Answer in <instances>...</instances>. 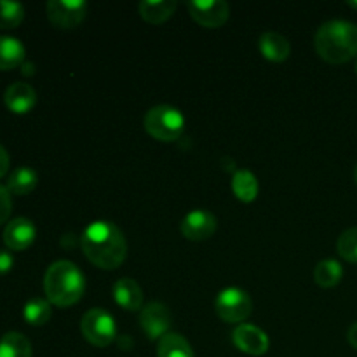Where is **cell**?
<instances>
[{"mask_svg":"<svg viewBox=\"0 0 357 357\" xmlns=\"http://www.w3.org/2000/svg\"><path fill=\"white\" fill-rule=\"evenodd\" d=\"M192 20L204 28H220L230 16L229 3L223 0H190L187 3Z\"/></svg>","mask_w":357,"mask_h":357,"instance_id":"cell-8","label":"cell"},{"mask_svg":"<svg viewBox=\"0 0 357 357\" xmlns=\"http://www.w3.org/2000/svg\"><path fill=\"white\" fill-rule=\"evenodd\" d=\"M356 73H357V58H356Z\"/></svg>","mask_w":357,"mask_h":357,"instance_id":"cell-32","label":"cell"},{"mask_svg":"<svg viewBox=\"0 0 357 357\" xmlns=\"http://www.w3.org/2000/svg\"><path fill=\"white\" fill-rule=\"evenodd\" d=\"M7 169H9V153L0 145V178L7 173Z\"/></svg>","mask_w":357,"mask_h":357,"instance_id":"cell-28","label":"cell"},{"mask_svg":"<svg viewBox=\"0 0 357 357\" xmlns=\"http://www.w3.org/2000/svg\"><path fill=\"white\" fill-rule=\"evenodd\" d=\"M37 229L33 222L28 218H14L3 230V243L13 251H24L33 244Z\"/></svg>","mask_w":357,"mask_h":357,"instance_id":"cell-12","label":"cell"},{"mask_svg":"<svg viewBox=\"0 0 357 357\" xmlns=\"http://www.w3.org/2000/svg\"><path fill=\"white\" fill-rule=\"evenodd\" d=\"M258 47H260L261 56L268 61L274 63H282L289 58L291 54V44H289L288 38L281 33H275V31H267L260 37L258 40Z\"/></svg>","mask_w":357,"mask_h":357,"instance_id":"cell-15","label":"cell"},{"mask_svg":"<svg viewBox=\"0 0 357 357\" xmlns=\"http://www.w3.org/2000/svg\"><path fill=\"white\" fill-rule=\"evenodd\" d=\"M215 310L216 316L225 323L243 324L253 312V300L244 289L227 288L216 296Z\"/></svg>","mask_w":357,"mask_h":357,"instance_id":"cell-6","label":"cell"},{"mask_svg":"<svg viewBox=\"0 0 357 357\" xmlns=\"http://www.w3.org/2000/svg\"><path fill=\"white\" fill-rule=\"evenodd\" d=\"M342 278H344V268H342L340 261L328 258V260L319 261L314 268V281L321 288H335L340 284Z\"/></svg>","mask_w":357,"mask_h":357,"instance_id":"cell-21","label":"cell"},{"mask_svg":"<svg viewBox=\"0 0 357 357\" xmlns=\"http://www.w3.org/2000/svg\"><path fill=\"white\" fill-rule=\"evenodd\" d=\"M0 357H31V344L23 333L9 331L0 338Z\"/></svg>","mask_w":357,"mask_h":357,"instance_id":"cell-22","label":"cell"},{"mask_svg":"<svg viewBox=\"0 0 357 357\" xmlns=\"http://www.w3.org/2000/svg\"><path fill=\"white\" fill-rule=\"evenodd\" d=\"M232 340L241 352L250 356H264L271 347V340H268L267 333L260 328L246 323L239 324L234 330Z\"/></svg>","mask_w":357,"mask_h":357,"instance_id":"cell-11","label":"cell"},{"mask_svg":"<svg viewBox=\"0 0 357 357\" xmlns=\"http://www.w3.org/2000/svg\"><path fill=\"white\" fill-rule=\"evenodd\" d=\"M347 3L352 7V9L357 10V0H351V2H347Z\"/></svg>","mask_w":357,"mask_h":357,"instance_id":"cell-30","label":"cell"},{"mask_svg":"<svg viewBox=\"0 0 357 357\" xmlns=\"http://www.w3.org/2000/svg\"><path fill=\"white\" fill-rule=\"evenodd\" d=\"M216 216L211 211H206V209H194V211L188 213L180 223V232L183 234L185 239L188 241H206L209 237H213V234L216 232Z\"/></svg>","mask_w":357,"mask_h":357,"instance_id":"cell-10","label":"cell"},{"mask_svg":"<svg viewBox=\"0 0 357 357\" xmlns=\"http://www.w3.org/2000/svg\"><path fill=\"white\" fill-rule=\"evenodd\" d=\"M145 129L159 142H176L185 129V119L178 108L169 105H157L145 115Z\"/></svg>","mask_w":357,"mask_h":357,"instance_id":"cell-4","label":"cell"},{"mask_svg":"<svg viewBox=\"0 0 357 357\" xmlns=\"http://www.w3.org/2000/svg\"><path fill=\"white\" fill-rule=\"evenodd\" d=\"M44 291L56 307H72L86 291V279L80 268L68 260L54 261L44 275Z\"/></svg>","mask_w":357,"mask_h":357,"instance_id":"cell-3","label":"cell"},{"mask_svg":"<svg viewBox=\"0 0 357 357\" xmlns=\"http://www.w3.org/2000/svg\"><path fill=\"white\" fill-rule=\"evenodd\" d=\"M38 176L31 167L21 166L16 167L13 173L9 174V180H7V190L14 195H26L37 187Z\"/></svg>","mask_w":357,"mask_h":357,"instance_id":"cell-20","label":"cell"},{"mask_svg":"<svg viewBox=\"0 0 357 357\" xmlns=\"http://www.w3.org/2000/svg\"><path fill=\"white\" fill-rule=\"evenodd\" d=\"M10 209H13V201H10V192L7 187L0 185V225L7 222L10 216Z\"/></svg>","mask_w":357,"mask_h":357,"instance_id":"cell-26","label":"cell"},{"mask_svg":"<svg viewBox=\"0 0 357 357\" xmlns=\"http://www.w3.org/2000/svg\"><path fill=\"white\" fill-rule=\"evenodd\" d=\"M347 340H349V344H351L352 347H354L357 351V323H354L351 328H349Z\"/></svg>","mask_w":357,"mask_h":357,"instance_id":"cell-29","label":"cell"},{"mask_svg":"<svg viewBox=\"0 0 357 357\" xmlns=\"http://www.w3.org/2000/svg\"><path fill=\"white\" fill-rule=\"evenodd\" d=\"M24 20V7L17 2L0 0V28L13 30L20 26Z\"/></svg>","mask_w":357,"mask_h":357,"instance_id":"cell-24","label":"cell"},{"mask_svg":"<svg viewBox=\"0 0 357 357\" xmlns=\"http://www.w3.org/2000/svg\"><path fill=\"white\" fill-rule=\"evenodd\" d=\"M52 303L44 298H33L26 302L23 309V317L31 326H44L52 316Z\"/></svg>","mask_w":357,"mask_h":357,"instance_id":"cell-23","label":"cell"},{"mask_svg":"<svg viewBox=\"0 0 357 357\" xmlns=\"http://www.w3.org/2000/svg\"><path fill=\"white\" fill-rule=\"evenodd\" d=\"M14 258L9 251L0 250V274H7L13 268Z\"/></svg>","mask_w":357,"mask_h":357,"instance_id":"cell-27","label":"cell"},{"mask_svg":"<svg viewBox=\"0 0 357 357\" xmlns=\"http://www.w3.org/2000/svg\"><path fill=\"white\" fill-rule=\"evenodd\" d=\"M354 180H356V185H357V166H356V169H354Z\"/></svg>","mask_w":357,"mask_h":357,"instance_id":"cell-31","label":"cell"},{"mask_svg":"<svg viewBox=\"0 0 357 357\" xmlns=\"http://www.w3.org/2000/svg\"><path fill=\"white\" fill-rule=\"evenodd\" d=\"M157 357H195L194 349L185 337L178 333H167L159 340Z\"/></svg>","mask_w":357,"mask_h":357,"instance_id":"cell-19","label":"cell"},{"mask_svg":"<svg viewBox=\"0 0 357 357\" xmlns=\"http://www.w3.org/2000/svg\"><path fill=\"white\" fill-rule=\"evenodd\" d=\"M82 251L87 260L103 271H115L128 257V243L115 223L93 222L80 237Z\"/></svg>","mask_w":357,"mask_h":357,"instance_id":"cell-1","label":"cell"},{"mask_svg":"<svg viewBox=\"0 0 357 357\" xmlns=\"http://www.w3.org/2000/svg\"><path fill=\"white\" fill-rule=\"evenodd\" d=\"M258 190V180L251 171L237 169L232 176V192L239 201L243 202H253L257 199Z\"/></svg>","mask_w":357,"mask_h":357,"instance_id":"cell-17","label":"cell"},{"mask_svg":"<svg viewBox=\"0 0 357 357\" xmlns=\"http://www.w3.org/2000/svg\"><path fill=\"white\" fill-rule=\"evenodd\" d=\"M114 298L117 305L129 310V312L143 309V291L138 282L131 278H122L115 282Z\"/></svg>","mask_w":357,"mask_h":357,"instance_id":"cell-14","label":"cell"},{"mask_svg":"<svg viewBox=\"0 0 357 357\" xmlns=\"http://www.w3.org/2000/svg\"><path fill=\"white\" fill-rule=\"evenodd\" d=\"M24 45L14 37H0V70H13L24 61Z\"/></svg>","mask_w":357,"mask_h":357,"instance_id":"cell-18","label":"cell"},{"mask_svg":"<svg viewBox=\"0 0 357 357\" xmlns=\"http://www.w3.org/2000/svg\"><path fill=\"white\" fill-rule=\"evenodd\" d=\"M314 47L321 59L342 65L357 58V24L344 20H331L321 24L314 37Z\"/></svg>","mask_w":357,"mask_h":357,"instance_id":"cell-2","label":"cell"},{"mask_svg":"<svg viewBox=\"0 0 357 357\" xmlns=\"http://www.w3.org/2000/svg\"><path fill=\"white\" fill-rule=\"evenodd\" d=\"M337 251L345 261L357 264V227L347 229L337 241Z\"/></svg>","mask_w":357,"mask_h":357,"instance_id":"cell-25","label":"cell"},{"mask_svg":"<svg viewBox=\"0 0 357 357\" xmlns=\"http://www.w3.org/2000/svg\"><path fill=\"white\" fill-rule=\"evenodd\" d=\"M176 6L174 0H145L138 6V10L146 23L160 24L173 16Z\"/></svg>","mask_w":357,"mask_h":357,"instance_id":"cell-16","label":"cell"},{"mask_svg":"<svg viewBox=\"0 0 357 357\" xmlns=\"http://www.w3.org/2000/svg\"><path fill=\"white\" fill-rule=\"evenodd\" d=\"M3 101H6V107L9 108L13 114L24 115L35 107V103H37V93H35V89L30 84L14 82L6 89Z\"/></svg>","mask_w":357,"mask_h":357,"instance_id":"cell-13","label":"cell"},{"mask_svg":"<svg viewBox=\"0 0 357 357\" xmlns=\"http://www.w3.org/2000/svg\"><path fill=\"white\" fill-rule=\"evenodd\" d=\"M87 3L84 0H51L47 2V17L54 26L72 30L84 21Z\"/></svg>","mask_w":357,"mask_h":357,"instance_id":"cell-7","label":"cell"},{"mask_svg":"<svg viewBox=\"0 0 357 357\" xmlns=\"http://www.w3.org/2000/svg\"><path fill=\"white\" fill-rule=\"evenodd\" d=\"M139 324L150 340H160L169 333L171 312L164 303L150 302L139 310Z\"/></svg>","mask_w":357,"mask_h":357,"instance_id":"cell-9","label":"cell"},{"mask_svg":"<svg viewBox=\"0 0 357 357\" xmlns=\"http://www.w3.org/2000/svg\"><path fill=\"white\" fill-rule=\"evenodd\" d=\"M80 333L96 347H108L117 337V326L112 314L103 309H91L80 319Z\"/></svg>","mask_w":357,"mask_h":357,"instance_id":"cell-5","label":"cell"}]
</instances>
